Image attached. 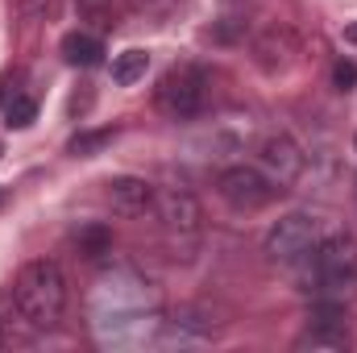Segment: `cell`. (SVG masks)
Listing matches in <instances>:
<instances>
[{"mask_svg": "<svg viewBox=\"0 0 357 353\" xmlns=\"http://www.w3.org/2000/svg\"><path fill=\"white\" fill-rule=\"evenodd\" d=\"M91 324H96V337L104 345H137L150 337V324L158 320L154 312V291L146 278L129 274V270H116L108 278H100L96 295H91Z\"/></svg>", "mask_w": 357, "mask_h": 353, "instance_id": "obj_1", "label": "cell"}, {"mask_svg": "<svg viewBox=\"0 0 357 353\" xmlns=\"http://www.w3.org/2000/svg\"><path fill=\"white\" fill-rule=\"evenodd\" d=\"M67 274H63V266L50 262V258H33V262H25L17 270V278H13V308H17V316L29 324V329H38V333H50L59 320H63V312H67Z\"/></svg>", "mask_w": 357, "mask_h": 353, "instance_id": "obj_2", "label": "cell"}, {"mask_svg": "<svg viewBox=\"0 0 357 353\" xmlns=\"http://www.w3.org/2000/svg\"><path fill=\"white\" fill-rule=\"evenodd\" d=\"M324 233H328L324 229V216H316V212H287V216H278L266 229L262 250H266L270 262L295 266V262H307L312 258V250L320 246Z\"/></svg>", "mask_w": 357, "mask_h": 353, "instance_id": "obj_3", "label": "cell"}, {"mask_svg": "<svg viewBox=\"0 0 357 353\" xmlns=\"http://www.w3.org/2000/svg\"><path fill=\"white\" fill-rule=\"evenodd\" d=\"M307 262H312L316 283H320L328 295L341 299V291H349L357 283V237L354 233H341V229H337V233H324Z\"/></svg>", "mask_w": 357, "mask_h": 353, "instance_id": "obj_4", "label": "cell"}, {"mask_svg": "<svg viewBox=\"0 0 357 353\" xmlns=\"http://www.w3.org/2000/svg\"><path fill=\"white\" fill-rule=\"evenodd\" d=\"M216 191H220V200H225L233 212H262V208H270L287 187L274 183L262 167L237 163V167H225V171H220Z\"/></svg>", "mask_w": 357, "mask_h": 353, "instance_id": "obj_5", "label": "cell"}, {"mask_svg": "<svg viewBox=\"0 0 357 353\" xmlns=\"http://www.w3.org/2000/svg\"><path fill=\"white\" fill-rule=\"evenodd\" d=\"M208 100V80L199 67H175L158 80V91H154V104L171 117V121H187L204 108Z\"/></svg>", "mask_w": 357, "mask_h": 353, "instance_id": "obj_6", "label": "cell"}, {"mask_svg": "<svg viewBox=\"0 0 357 353\" xmlns=\"http://www.w3.org/2000/svg\"><path fill=\"white\" fill-rule=\"evenodd\" d=\"M303 150H299V142L291 137V133H270L262 137V146H258V167L266 171L274 183H295V179L303 175Z\"/></svg>", "mask_w": 357, "mask_h": 353, "instance_id": "obj_7", "label": "cell"}, {"mask_svg": "<svg viewBox=\"0 0 357 353\" xmlns=\"http://www.w3.org/2000/svg\"><path fill=\"white\" fill-rule=\"evenodd\" d=\"M154 212H158V220L178 233V237H191V233H199V220H204V208H199V200L187 191V187H167V191H158L154 195Z\"/></svg>", "mask_w": 357, "mask_h": 353, "instance_id": "obj_8", "label": "cell"}, {"mask_svg": "<svg viewBox=\"0 0 357 353\" xmlns=\"http://www.w3.org/2000/svg\"><path fill=\"white\" fill-rule=\"evenodd\" d=\"M108 208L116 212V216H125V220H137V216H146L150 208H154V183L142 175H116L108 179Z\"/></svg>", "mask_w": 357, "mask_h": 353, "instance_id": "obj_9", "label": "cell"}, {"mask_svg": "<svg viewBox=\"0 0 357 353\" xmlns=\"http://www.w3.org/2000/svg\"><path fill=\"white\" fill-rule=\"evenodd\" d=\"M63 59H67L71 67H96V63L104 59V42H100L96 33L71 29V33L63 38Z\"/></svg>", "mask_w": 357, "mask_h": 353, "instance_id": "obj_10", "label": "cell"}, {"mask_svg": "<svg viewBox=\"0 0 357 353\" xmlns=\"http://www.w3.org/2000/svg\"><path fill=\"white\" fill-rule=\"evenodd\" d=\"M146 71H150V54L137 46L112 59V84H121V88H133L137 80H146Z\"/></svg>", "mask_w": 357, "mask_h": 353, "instance_id": "obj_11", "label": "cell"}, {"mask_svg": "<svg viewBox=\"0 0 357 353\" xmlns=\"http://www.w3.org/2000/svg\"><path fill=\"white\" fill-rule=\"evenodd\" d=\"M75 246H79L84 258H104V254H112V229L100 225V220H91V225H84L75 233Z\"/></svg>", "mask_w": 357, "mask_h": 353, "instance_id": "obj_12", "label": "cell"}, {"mask_svg": "<svg viewBox=\"0 0 357 353\" xmlns=\"http://www.w3.org/2000/svg\"><path fill=\"white\" fill-rule=\"evenodd\" d=\"M33 121H38V100L33 96H13L4 104V125L8 129H29Z\"/></svg>", "mask_w": 357, "mask_h": 353, "instance_id": "obj_13", "label": "cell"}, {"mask_svg": "<svg viewBox=\"0 0 357 353\" xmlns=\"http://www.w3.org/2000/svg\"><path fill=\"white\" fill-rule=\"evenodd\" d=\"M108 142H112V129H96V133H79V137H71V146H67V150H71L75 158H91V154H96V150H104Z\"/></svg>", "mask_w": 357, "mask_h": 353, "instance_id": "obj_14", "label": "cell"}, {"mask_svg": "<svg viewBox=\"0 0 357 353\" xmlns=\"http://www.w3.org/2000/svg\"><path fill=\"white\" fill-rule=\"evenodd\" d=\"M333 80H337V88H354L357 84V63H337V67H333Z\"/></svg>", "mask_w": 357, "mask_h": 353, "instance_id": "obj_15", "label": "cell"}, {"mask_svg": "<svg viewBox=\"0 0 357 353\" xmlns=\"http://www.w3.org/2000/svg\"><path fill=\"white\" fill-rule=\"evenodd\" d=\"M75 4H79V13H84V17H96V13H104V8H108V0H75Z\"/></svg>", "mask_w": 357, "mask_h": 353, "instance_id": "obj_16", "label": "cell"}, {"mask_svg": "<svg viewBox=\"0 0 357 353\" xmlns=\"http://www.w3.org/2000/svg\"><path fill=\"white\" fill-rule=\"evenodd\" d=\"M345 38H354V42H357V25H349V29H345Z\"/></svg>", "mask_w": 357, "mask_h": 353, "instance_id": "obj_17", "label": "cell"}, {"mask_svg": "<svg viewBox=\"0 0 357 353\" xmlns=\"http://www.w3.org/2000/svg\"><path fill=\"white\" fill-rule=\"evenodd\" d=\"M0 350H4V333H0Z\"/></svg>", "mask_w": 357, "mask_h": 353, "instance_id": "obj_18", "label": "cell"}, {"mask_svg": "<svg viewBox=\"0 0 357 353\" xmlns=\"http://www.w3.org/2000/svg\"><path fill=\"white\" fill-rule=\"evenodd\" d=\"M354 150H357V137H354Z\"/></svg>", "mask_w": 357, "mask_h": 353, "instance_id": "obj_19", "label": "cell"}, {"mask_svg": "<svg viewBox=\"0 0 357 353\" xmlns=\"http://www.w3.org/2000/svg\"><path fill=\"white\" fill-rule=\"evenodd\" d=\"M0 154H4V146H0Z\"/></svg>", "mask_w": 357, "mask_h": 353, "instance_id": "obj_20", "label": "cell"}]
</instances>
